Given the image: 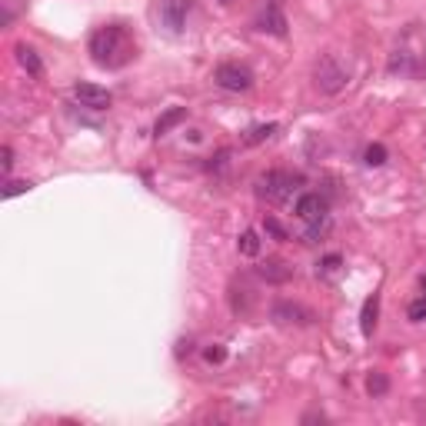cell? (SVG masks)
<instances>
[{"instance_id": "7402d4cb", "label": "cell", "mask_w": 426, "mask_h": 426, "mask_svg": "<svg viewBox=\"0 0 426 426\" xmlns=\"http://www.w3.org/2000/svg\"><path fill=\"white\" fill-rule=\"evenodd\" d=\"M263 230H267V234L273 236V240H280V243L287 240V230L280 227V223H277V220H273V216H267V220H263Z\"/></svg>"}, {"instance_id": "d4e9b609", "label": "cell", "mask_w": 426, "mask_h": 426, "mask_svg": "<svg viewBox=\"0 0 426 426\" xmlns=\"http://www.w3.org/2000/svg\"><path fill=\"white\" fill-rule=\"evenodd\" d=\"M420 287H423V293H426V277H423V280H420Z\"/></svg>"}, {"instance_id": "cb8c5ba5", "label": "cell", "mask_w": 426, "mask_h": 426, "mask_svg": "<svg viewBox=\"0 0 426 426\" xmlns=\"http://www.w3.org/2000/svg\"><path fill=\"white\" fill-rule=\"evenodd\" d=\"M0 157H3V160H0V164H3V173H10L14 170V150L7 147V144H3V150H0Z\"/></svg>"}, {"instance_id": "5b68a950", "label": "cell", "mask_w": 426, "mask_h": 426, "mask_svg": "<svg viewBox=\"0 0 426 426\" xmlns=\"http://www.w3.org/2000/svg\"><path fill=\"white\" fill-rule=\"evenodd\" d=\"M193 10V0H164L160 3V23L170 30V34H180L187 27V17Z\"/></svg>"}, {"instance_id": "6da1fadb", "label": "cell", "mask_w": 426, "mask_h": 426, "mask_svg": "<svg viewBox=\"0 0 426 426\" xmlns=\"http://www.w3.org/2000/svg\"><path fill=\"white\" fill-rule=\"evenodd\" d=\"M87 50H90V57H93L97 67H110V70H113V67H124L133 60L137 43H133V37H130L120 23H106V27L90 34Z\"/></svg>"}, {"instance_id": "e0dca14e", "label": "cell", "mask_w": 426, "mask_h": 426, "mask_svg": "<svg viewBox=\"0 0 426 426\" xmlns=\"http://www.w3.org/2000/svg\"><path fill=\"white\" fill-rule=\"evenodd\" d=\"M236 247H240V254H243V256H256V254H260V236H256V230H243L240 240H236Z\"/></svg>"}, {"instance_id": "7a4b0ae2", "label": "cell", "mask_w": 426, "mask_h": 426, "mask_svg": "<svg viewBox=\"0 0 426 426\" xmlns=\"http://www.w3.org/2000/svg\"><path fill=\"white\" fill-rule=\"evenodd\" d=\"M303 183L297 173H287V170H270L263 173L260 180H256V193L263 197V200H270V203H287L297 187Z\"/></svg>"}, {"instance_id": "9c48e42d", "label": "cell", "mask_w": 426, "mask_h": 426, "mask_svg": "<svg viewBox=\"0 0 426 426\" xmlns=\"http://www.w3.org/2000/svg\"><path fill=\"white\" fill-rule=\"evenodd\" d=\"M270 317L277 320V323H310L313 313H310V310H303V306H297V303H273Z\"/></svg>"}, {"instance_id": "30bf717a", "label": "cell", "mask_w": 426, "mask_h": 426, "mask_svg": "<svg viewBox=\"0 0 426 426\" xmlns=\"http://www.w3.org/2000/svg\"><path fill=\"white\" fill-rule=\"evenodd\" d=\"M256 273L267 280V283H290V277H293V267H287L283 260H263V263L256 267Z\"/></svg>"}, {"instance_id": "52a82bcc", "label": "cell", "mask_w": 426, "mask_h": 426, "mask_svg": "<svg viewBox=\"0 0 426 426\" xmlns=\"http://www.w3.org/2000/svg\"><path fill=\"white\" fill-rule=\"evenodd\" d=\"M74 97H77L80 106H87V110H106V106L113 104L110 90H106V87H97V84H74Z\"/></svg>"}, {"instance_id": "9a60e30c", "label": "cell", "mask_w": 426, "mask_h": 426, "mask_svg": "<svg viewBox=\"0 0 426 426\" xmlns=\"http://www.w3.org/2000/svg\"><path fill=\"white\" fill-rule=\"evenodd\" d=\"M340 270H343V256L340 254H326L317 263V277L320 280H333L337 273H340Z\"/></svg>"}, {"instance_id": "8fae6325", "label": "cell", "mask_w": 426, "mask_h": 426, "mask_svg": "<svg viewBox=\"0 0 426 426\" xmlns=\"http://www.w3.org/2000/svg\"><path fill=\"white\" fill-rule=\"evenodd\" d=\"M14 54H17V64H21L30 77H43V60L37 57V50H34V47L17 43V47H14Z\"/></svg>"}, {"instance_id": "8992f818", "label": "cell", "mask_w": 426, "mask_h": 426, "mask_svg": "<svg viewBox=\"0 0 426 426\" xmlns=\"http://www.w3.org/2000/svg\"><path fill=\"white\" fill-rule=\"evenodd\" d=\"M293 213H297L303 223H323L326 213H330V203H326V197H320V193H303V197H297Z\"/></svg>"}, {"instance_id": "d6986e66", "label": "cell", "mask_w": 426, "mask_h": 426, "mask_svg": "<svg viewBox=\"0 0 426 426\" xmlns=\"http://www.w3.org/2000/svg\"><path fill=\"white\" fill-rule=\"evenodd\" d=\"M406 317H410V323H426V293L406 306Z\"/></svg>"}, {"instance_id": "484cf974", "label": "cell", "mask_w": 426, "mask_h": 426, "mask_svg": "<svg viewBox=\"0 0 426 426\" xmlns=\"http://www.w3.org/2000/svg\"><path fill=\"white\" fill-rule=\"evenodd\" d=\"M220 3H230V0H220Z\"/></svg>"}, {"instance_id": "2e32d148", "label": "cell", "mask_w": 426, "mask_h": 426, "mask_svg": "<svg viewBox=\"0 0 426 426\" xmlns=\"http://www.w3.org/2000/svg\"><path fill=\"white\" fill-rule=\"evenodd\" d=\"M366 393H370V396H386V393H390V377L380 373V370L370 373V377H366Z\"/></svg>"}, {"instance_id": "277c9868", "label": "cell", "mask_w": 426, "mask_h": 426, "mask_svg": "<svg viewBox=\"0 0 426 426\" xmlns=\"http://www.w3.org/2000/svg\"><path fill=\"white\" fill-rule=\"evenodd\" d=\"M213 80L220 90H230V93H247L250 87H254V70L243 64H234V60H227V64H220L213 70Z\"/></svg>"}, {"instance_id": "44dd1931", "label": "cell", "mask_w": 426, "mask_h": 426, "mask_svg": "<svg viewBox=\"0 0 426 426\" xmlns=\"http://www.w3.org/2000/svg\"><path fill=\"white\" fill-rule=\"evenodd\" d=\"M390 74H410V54L396 50V54L390 57Z\"/></svg>"}, {"instance_id": "5bb4252c", "label": "cell", "mask_w": 426, "mask_h": 426, "mask_svg": "<svg viewBox=\"0 0 426 426\" xmlns=\"http://www.w3.org/2000/svg\"><path fill=\"white\" fill-rule=\"evenodd\" d=\"M280 130V124H256V127H250V130H243V147H256V144H263V140H270L273 133Z\"/></svg>"}, {"instance_id": "ba28073f", "label": "cell", "mask_w": 426, "mask_h": 426, "mask_svg": "<svg viewBox=\"0 0 426 426\" xmlns=\"http://www.w3.org/2000/svg\"><path fill=\"white\" fill-rule=\"evenodd\" d=\"M256 27L263 30V34H273V37H287V17H283V10H280L277 3H267V10L260 14V21H256Z\"/></svg>"}, {"instance_id": "4fadbf2b", "label": "cell", "mask_w": 426, "mask_h": 426, "mask_svg": "<svg viewBox=\"0 0 426 426\" xmlns=\"http://www.w3.org/2000/svg\"><path fill=\"white\" fill-rule=\"evenodd\" d=\"M187 120V106H170L167 113H160V120H157V137H164V133H170L173 127H180Z\"/></svg>"}, {"instance_id": "ac0fdd59", "label": "cell", "mask_w": 426, "mask_h": 426, "mask_svg": "<svg viewBox=\"0 0 426 426\" xmlns=\"http://www.w3.org/2000/svg\"><path fill=\"white\" fill-rule=\"evenodd\" d=\"M363 164H366V167H383L386 164V147L383 144H370V147L363 150Z\"/></svg>"}, {"instance_id": "7c38bea8", "label": "cell", "mask_w": 426, "mask_h": 426, "mask_svg": "<svg viewBox=\"0 0 426 426\" xmlns=\"http://www.w3.org/2000/svg\"><path fill=\"white\" fill-rule=\"evenodd\" d=\"M377 317H380V297L373 293V297H366L360 310V330L363 337H373V330H377Z\"/></svg>"}, {"instance_id": "603a6c76", "label": "cell", "mask_w": 426, "mask_h": 426, "mask_svg": "<svg viewBox=\"0 0 426 426\" xmlns=\"http://www.w3.org/2000/svg\"><path fill=\"white\" fill-rule=\"evenodd\" d=\"M203 360H207V363H223V360H227V350H223L220 343H213V346L203 350Z\"/></svg>"}, {"instance_id": "3957f363", "label": "cell", "mask_w": 426, "mask_h": 426, "mask_svg": "<svg viewBox=\"0 0 426 426\" xmlns=\"http://www.w3.org/2000/svg\"><path fill=\"white\" fill-rule=\"evenodd\" d=\"M350 80V70L333 57V54H326V57H320L317 67H313V84L323 90V93H340L343 87Z\"/></svg>"}, {"instance_id": "ffe728a7", "label": "cell", "mask_w": 426, "mask_h": 426, "mask_svg": "<svg viewBox=\"0 0 426 426\" xmlns=\"http://www.w3.org/2000/svg\"><path fill=\"white\" fill-rule=\"evenodd\" d=\"M34 187L30 180H7V187H3V200H10V197H21Z\"/></svg>"}]
</instances>
